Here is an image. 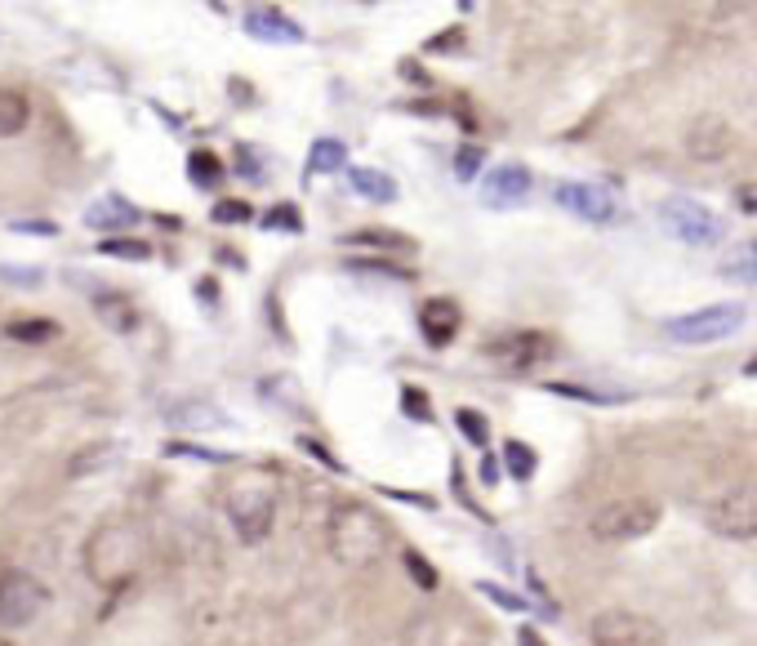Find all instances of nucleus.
<instances>
[{
	"label": "nucleus",
	"instance_id": "nucleus-19",
	"mask_svg": "<svg viewBox=\"0 0 757 646\" xmlns=\"http://www.w3.org/2000/svg\"><path fill=\"white\" fill-rule=\"evenodd\" d=\"M343 241H347V245H374V250H402V254H415V241L402 236V232H388V228H361V232H347Z\"/></svg>",
	"mask_w": 757,
	"mask_h": 646
},
{
	"label": "nucleus",
	"instance_id": "nucleus-24",
	"mask_svg": "<svg viewBox=\"0 0 757 646\" xmlns=\"http://www.w3.org/2000/svg\"><path fill=\"white\" fill-rule=\"evenodd\" d=\"M721 276H730V281H753V285H757V236L721 268Z\"/></svg>",
	"mask_w": 757,
	"mask_h": 646
},
{
	"label": "nucleus",
	"instance_id": "nucleus-35",
	"mask_svg": "<svg viewBox=\"0 0 757 646\" xmlns=\"http://www.w3.org/2000/svg\"><path fill=\"white\" fill-rule=\"evenodd\" d=\"M735 201H739V210H744V214H757V188H753V183H748V188H739V192H735Z\"/></svg>",
	"mask_w": 757,
	"mask_h": 646
},
{
	"label": "nucleus",
	"instance_id": "nucleus-38",
	"mask_svg": "<svg viewBox=\"0 0 757 646\" xmlns=\"http://www.w3.org/2000/svg\"><path fill=\"white\" fill-rule=\"evenodd\" d=\"M495 473H499V464H495V460H486V464H482V477H486V482H499Z\"/></svg>",
	"mask_w": 757,
	"mask_h": 646
},
{
	"label": "nucleus",
	"instance_id": "nucleus-21",
	"mask_svg": "<svg viewBox=\"0 0 757 646\" xmlns=\"http://www.w3.org/2000/svg\"><path fill=\"white\" fill-rule=\"evenodd\" d=\"M535 464H539V460H535V451H531L526 442H517V437L504 442V468H508L513 482H531V477H535Z\"/></svg>",
	"mask_w": 757,
	"mask_h": 646
},
{
	"label": "nucleus",
	"instance_id": "nucleus-26",
	"mask_svg": "<svg viewBox=\"0 0 757 646\" xmlns=\"http://www.w3.org/2000/svg\"><path fill=\"white\" fill-rule=\"evenodd\" d=\"M455 424H460V433H464L473 446H486V442H491V424H486V415H482V411L464 406V411L455 415Z\"/></svg>",
	"mask_w": 757,
	"mask_h": 646
},
{
	"label": "nucleus",
	"instance_id": "nucleus-32",
	"mask_svg": "<svg viewBox=\"0 0 757 646\" xmlns=\"http://www.w3.org/2000/svg\"><path fill=\"white\" fill-rule=\"evenodd\" d=\"M254 210L245 205V201H219L214 205V223H245Z\"/></svg>",
	"mask_w": 757,
	"mask_h": 646
},
{
	"label": "nucleus",
	"instance_id": "nucleus-6",
	"mask_svg": "<svg viewBox=\"0 0 757 646\" xmlns=\"http://www.w3.org/2000/svg\"><path fill=\"white\" fill-rule=\"evenodd\" d=\"M659 223H664L668 236H677L686 245H717L721 232H726L721 219L708 205H699L695 196H668V201H659Z\"/></svg>",
	"mask_w": 757,
	"mask_h": 646
},
{
	"label": "nucleus",
	"instance_id": "nucleus-14",
	"mask_svg": "<svg viewBox=\"0 0 757 646\" xmlns=\"http://www.w3.org/2000/svg\"><path fill=\"white\" fill-rule=\"evenodd\" d=\"M245 32H250L254 41H268V46H299V41H303V28H299L290 14L272 10V6L250 10V14H245Z\"/></svg>",
	"mask_w": 757,
	"mask_h": 646
},
{
	"label": "nucleus",
	"instance_id": "nucleus-37",
	"mask_svg": "<svg viewBox=\"0 0 757 646\" xmlns=\"http://www.w3.org/2000/svg\"><path fill=\"white\" fill-rule=\"evenodd\" d=\"M517 642H522V646H548V642H544L535 628H522V633H517Z\"/></svg>",
	"mask_w": 757,
	"mask_h": 646
},
{
	"label": "nucleus",
	"instance_id": "nucleus-23",
	"mask_svg": "<svg viewBox=\"0 0 757 646\" xmlns=\"http://www.w3.org/2000/svg\"><path fill=\"white\" fill-rule=\"evenodd\" d=\"M188 179L196 183V188H219V179H223V161L214 157V152H192L188 157Z\"/></svg>",
	"mask_w": 757,
	"mask_h": 646
},
{
	"label": "nucleus",
	"instance_id": "nucleus-20",
	"mask_svg": "<svg viewBox=\"0 0 757 646\" xmlns=\"http://www.w3.org/2000/svg\"><path fill=\"white\" fill-rule=\"evenodd\" d=\"M347 165V148L339 139H316L307 157V174H339Z\"/></svg>",
	"mask_w": 757,
	"mask_h": 646
},
{
	"label": "nucleus",
	"instance_id": "nucleus-11",
	"mask_svg": "<svg viewBox=\"0 0 757 646\" xmlns=\"http://www.w3.org/2000/svg\"><path fill=\"white\" fill-rule=\"evenodd\" d=\"M557 205L571 210V214L584 219V223H615V219H619L615 196H610L606 188H597V183H562V188H557Z\"/></svg>",
	"mask_w": 757,
	"mask_h": 646
},
{
	"label": "nucleus",
	"instance_id": "nucleus-22",
	"mask_svg": "<svg viewBox=\"0 0 757 646\" xmlns=\"http://www.w3.org/2000/svg\"><path fill=\"white\" fill-rule=\"evenodd\" d=\"M6 335L14 344H50L59 335V326H54V321H46V316H28V321H10Z\"/></svg>",
	"mask_w": 757,
	"mask_h": 646
},
{
	"label": "nucleus",
	"instance_id": "nucleus-17",
	"mask_svg": "<svg viewBox=\"0 0 757 646\" xmlns=\"http://www.w3.org/2000/svg\"><path fill=\"white\" fill-rule=\"evenodd\" d=\"M139 219V210L130 205V201H121V196H103L99 205H90L85 210V223L94 228V232H112V228H130Z\"/></svg>",
	"mask_w": 757,
	"mask_h": 646
},
{
	"label": "nucleus",
	"instance_id": "nucleus-27",
	"mask_svg": "<svg viewBox=\"0 0 757 646\" xmlns=\"http://www.w3.org/2000/svg\"><path fill=\"white\" fill-rule=\"evenodd\" d=\"M402 566L411 571V579H415L424 593H433V588H437V566H433V562H424L415 548H406V553H402Z\"/></svg>",
	"mask_w": 757,
	"mask_h": 646
},
{
	"label": "nucleus",
	"instance_id": "nucleus-10",
	"mask_svg": "<svg viewBox=\"0 0 757 646\" xmlns=\"http://www.w3.org/2000/svg\"><path fill=\"white\" fill-rule=\"evenodd\" d=\"M553 353H557V344L544 331H517V335H504V340H491L486 344V357L499 362L504 371H517V375L544 366Z\"/></svg>",
	"mask_w": 757,
	"mask_h": 646
},
{
	"label": "nucleus",
	"instance_id": "nucleus-18",
	"mask_svg": "<svg viewBox=\"0 0 757 646\" xmlns=\"http://www.w3.org/2000/svg\"><path fill=\"white\" fill-rule=\"evenodd\" d=\"M28 121H32L28 99H23L19 90H0V139L23 134V130H28Z\"/></svg>",
	"mask_w": 757,
	"mask_h": 646
},
{
	"label": "nucleus",
	"instance_id": "nucleus-28",
	"mask_svg": "<svg viewBox=\"0 0 757 646\" xmlns=\"http://www.w3.org/2000/svg\"><path fill=\"white\" fill-rule=\"evenodd\" d=\"M263 228H272V232H303V214H299V205H272L263 214Z\"/></svg>",
	"mask_w": 757,
	"mask_h": 646
},
{
	"label": "nucleus",
	"instance_id": "nucleus-15",
	"mask_svg": "<svg viewBox=\"0 0 757 646\" xmlns=\"http://www.w3.org/2000/svg\"><path fill=\"white\" fill-rule=\"evenodd\" d=\"M726 148H730V125H726L721 117H699V121H690V130H686V152H690L695 161H721Z\"/></svg>",
	"mask_w": 757,
	"mask_h": 646
},
{
	"label": "nucleus",
	"instance_id": "nucleus-8",
	"mask_svg": "<svg viewBox=\"0 0 757 646\" xmlns=\"http://www.w3.org/2000/svg\"><path fill=\"white\" fill-rule=\"evenodd\" d=\"M46 606V584L28 571H6L0 575V624L6 628H23L41 615Z\"/></svg>",
	"mask_w": 757,
	"mask_h": 646
},
{
	"label": "nucleus",
	"instance_id": "nucleus-4",
	"mask_svg": "<svg viewBox=\"0 0 757 646\" xmlns=\"http://www.w3.org/2000/svg\"><path fill=\"white\" fill-rule=\"evenodd\" d=\"M744 316H748V312H744L739 303H708V307H695V312H686V316H673L668 326H664V335H668L673 344H686V349L721 344V340L739 335Z\"/></svg>",
	"mask_w": 757,
	"mask_h": 646
},
{
	"label": "nucleus",
	"instance_id": "nucleus-12",
	"mask_svg": "<svg viewBox=\"0 0 757 646\" xmlns=\"http://www.w3.org/2000/svg\"><path fill=\"white\" fill-rule=\"evenodd\" d=\"M531 188H535L531 170H526L522 161H504L499 170H491V174H486V183H482V201H486L491 210H508V205H522V201L531 196Z\"/></svg>",
	"mask_w": 757,
	"mask_h": 646
},
{
	"label": "nucleus",
	"instance_id": "nucleus-7",
	"mask_svg": "<svg viewBox=\"0 0 757 646\" xmlns=\"http://www.w3.org/2000/svg\"><path fill=\"white\" fill-rule=\"evenodd\" d=\"M593 646H664V628L633 610H602L588 624Z\"/></svg>",
	"mask_w": 757,
	"mask_h": 646
},
{
	"label": "nucleus",
	"instance_id": "nucleus-34",
	"mask_svg": "<svg viewBox=\"0 0 757 646\" xmlns=\"http://www.w3.org/2000/svg\"><path fill=\"white\" fill-rule=\"evenodd\" d=\"M482 593H486L491 602L508 606V610H522V597H517V593H504V588H495V584H482Z\"/></svg>",
	"mask_w": 757,
	"mask_h": 646
},
{
	"label": "nucleus",
	"instance_id": "nucleus-13",
	"mask_svg": "<svg viewBox=\"0 0 757 646\" xmlns=\"http://www.w3.org/2000/svg\"><path fill=\"white\" fill-rule=\"evenodd\" d=\"M460 326H464V312H460L455 299L442 294V299H428V303H424V312H420V331H424V340H428L433 349L455 344Z\"/></svg>",
	"mask_w": 757,
	"mask_h": 646
},
{
	"label": "nucleus",
	"instance_id": "nucleus-30",
	"mask_svg": "<svg viewBox=\"0 0 757 646\" xmlns=\"http://www.w3.org/2000/svg\"><path fill=\"white\" fill-rule=\"evenodd\" d=\"M482 161H486V152H482L477 143H464V148L455 152V174H460V179H473V174H482Z\"/></svg>",
	"mask_w": 757,
	"mask_h": 646
},
{
	"label": "nucleus",
	"instance_id": "nucleus-1",
	"mask_svg": "<svg viewBox=\"0 0 757 646\" xmlns=\"http://www.w3.org/2000/svg\"><path fill=\"white\" fill-rule=\"evenodd\" d=\"M325 539H330V553H334L343 566H374L378 557H384V553L393 548V531H388V522L378 517L374 508H365V504H347V508H339V513L330 517Z\"/></svg>",
	"mask_w": 757,
	"mask_h": 646
},
{
	"label": "nucleus",
	"instance_id": "nucleus-36",
	"mask_svg": "<svg viewBox=\"0 0 757 646\" xmlns=\"http://www.w3.org/2000/svg\"><path fill=\"white\" fill-rule=\"evenodd\" d=\"M19 232H37V236H54V223H19Z\"/></svg>",
	"mask_w": 757,
	"mask_h": 646
},
{
	"label": "nucleus",
	"instance_id": "nucleus-33",
	"mask_svg": "<svg viewBox=\"0 0 757 646\" xmlns=\"http://www.w3.org/2000/svg\"><path fill=\"white\" fill-rule=\"evenodd\" d=\"M402 402H406V415L411 420H433V406H428V397L420 388H402Z\"/></svg>",
	"mask_w": 757,
	"mask_h": 646
},
{
	"label": "nucleus",
	"instance_id": "nucleus-2",
	"mask_svg": "<svg viewBox=\"0 0 757 646\" xmlns=\"http://www.w3.org/2000/svg\"><path fill=\"white\" fill-rule=\"evenodd\" d=\"M272 517H276V482L268 473H241L228 486V522L241 535V544L268 539Z\"/></svg>",
	"mask_w": 757,
	"mask_h": 646
},
{
	"label": "nucleus",
	"instance_id": "nucleus-39",
	"mask_svg": "<svg viewBox=\"0 0 757 646\" xmlns=\"http://www.w3.org/2000/svg\"><path fill=\"white\" fill-rule=\"evenodd\" d=\"M744 371H748V375H757V357H748V366H744Z\"/></svg>",
	"mask_w": 757,
	"mask_h": 646
},
{
	"label": "nucleus",
	"instance_id": "nucleus-3",
	"mask_svg": "<svg viewBox=\"0 0 757 646\" xmlns=\"http://www.w3.org/2000/svg\"><path fill=\"white\" fill-rule=\"evenodd\" d=\"M659 504L655 499H642V495H628V499H610V504H602L597 513H593V522H588V531H593V539H602V544H633V539H642V535H650L655 526H659Z\"/></svg>",
	"mask_w": 757,
	"mask_h": 646
},
{
	"label": "nucleus",
	"instance_id": "nucleus-16",
	"mask_svg": "<svg viewBox=\"0 0 757 646\" xmlns=\"http://www.w3.org/2000/svg\"><path fill=\"white\" fill-rule=\"evenodd\" d=\"M347 188H352L356 196L374 201V205H388V201H397V196H402V188H397V179H393V174H384V170H370V165H356V170H347Z\"/></svg>",
	"mask_w": 757,
	"mask_h": 646
},
{
	"label": "nucleus",
	"instance_id": "nucleus-5",
	"mask_svg": "<svg viewBox=\"0 0 757 646\" xmlns=\"http://www.w3.org/2000/svg\"><path fill=\"white\" fill-rule=\"evenodd\" d=\"M704 522L721 539H757V482L744 477V482L726 486L721 495H713L704 508Z\"/></svg>",
	"mask_w": 757,
	"mask_h": 646
},
{
	"label": "nucleus",
	"instance_id": "nucleus-9",
	"mask_svg": "<svg viewBox=\"0 0 757 646\" xmlns=\"http://www.w3.org/2000/svg\"><path fill=\"white\" fill-rule=\"evenodd\" d=\"M90 575L103 579V584H121L134 566V535L125 526H103L94 539H90Z\"/></svg>",
	"mask_w": 757,
	"mask_h": 646
},
{
	"label": "nucleus",
	"instance_id": "nucleus-25",
	"mask_svg": "<svg viewBox=\"0 0 757 646\" xmlns=\"http://www.w3.org/2000/svg\"><path fill=\"white\" fill-rule=\"evenodd\" d=\"M99 250H103V254H112V259H134V263H148V259H152V245H148V241H134V236L103 241Z\"/></svg>",
	"mask_w": 757,
	"mask_h": 646
},
{
	"label": "nucleus",
	"instance_id": "nucleus-29",
	"mask_svg": "<svg viewBox=\"0 0 757 646\" xmlns=\"http://www.w3.org/2000/svg\"><path fill=\"white\" fill-rule=\"evenodd\" d=\"M548 393L575 397V402H593V406H610V402H624L628 397V393H593V388H579V384H548Z\"/></svg>",
	"mask_w": 757,
	"mask_h": 646
},
{
	"label": "nucleus",
	"instance_id": "nucleus-40",
	"mask_svg": "<svg viewBox=\"0 0 757 646\" xmlns=\"http://www.w3.org/2000/svg\"><path fill=\"white\" fill-rule=\"evenodd\" d=\"M0 646H10V642H0Z\"/></svg>",
	"mask_w": 757,
	"mask_h": 646
},
{
	"label": "nucleus",
	"instance_id": "nucleus-31",
	"mask_svg": "<svg viewBox=\"0 0 757 646\" xmlns=\"http://www.w3.org/2000/svg\"><path fill=\"white\" fill-rule=\"evenodd\" d=\"M460 46H464V28H446V32H437V37H428V54H460Z\"/></svg>",
	"mask_w": 757,
	"mask_h": 646
}]
</instances>
